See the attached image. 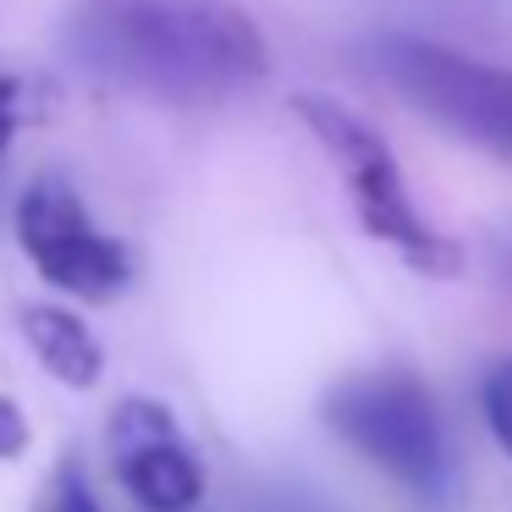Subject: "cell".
Returning a JSON list of instances; mask_svg holds the SVG:
<instances>
[{"instance_id":"6da1fadb","label":"cell","mask_w":512,"mask_h":512,"mask_svg":"<svg viewBox=\"0 0 512 512\" xmlns=\"http://www.w3.org/2000/svg\"><path fill=\"white\" fill-rule=\"evenodd\" d=\"M67 56L105 89L155 105H221L265 83L270 50L232 0H72Z\"/></svg>"},{"instance_id":"7a4b0ae2","label":"cell","mask_w":512,"mask_h":512,"mask_svg":"<svg viewBox=\"0 0 512 512\" xmlns=\"http://www.w3.org/2000/svg\"><path fill=\"white\" fill-rule=\"evenodd\" d=\"M325 424L386 468L408 496L441 507L452 496V446H446V424L435 413V397L413 369H364L347 375L342 386L325 397Z\"/></svg>"},{"instance_id":"3957f363","label":"cell","mask_w":512,"mask_h":512,"mask_svg":"<svg viewBox=\"0 0 512 512\" xmlns=\"http://www.w3.org/2000/svg\"><path fill=\"white\" fill-rule=\"evenodd\" d=\"M292 111L298 122L314 133V144L331 155V166L342 171L347 182V199H353L358 221L375 243L397 248L413 270L424 276H452L457 270V243H446L424 210L413 204L408 177H402L391 144L353 111V105L331 100V94H292Z\"/></svg>"},{"instance_id":"277c9868","label":"cell","mask_w":512,"mask_h":512,"mask_svg":"<svg viewBox=\"0 0 512 512\" xmlns=\"http://www.w3.org/2000/svg\"><path fill=\"white\" fill-rule=\"evenodd\" d=\"M375 67L408 105L430 111L457 138L512 160V72L463 56L452 45H435L419 34H386L375 50Z\"/></svg>"},{"instance_id":"5b68a950","label":"cell","mask_w":512,"mask_h":512,"mask_svg":"<svg viewBox=\"0 0 512 512\" xmlns=\"http://www.w3.org/2000/svg\"><path fill=\"white\" fill-rule=\"evenodd\" d=\"M17 243L34 259V270L56 292L83 303H111L116 292L133 281V254L127 243H116L100 221L89 215V204L78 199L67 177L45 171L23 188L17 199Z\"/></svg>"},{"instance_id":"8992f818","label":"cell","mask_w":512,"mask_h":512,"mask_svg":"<svg viewBox=\"0 0 512 512\" xmlns=\"http://www.w3.org/2000/svg\"><path fill=\"white\" fill-rule=\"evenodd\" d=\"M105 441H111V468L122 479V490L144 512H193L204 501V468L193 457L182 424L160 402L149 397L116 402Z\"/></svg>"},{"instance_id":"52a82bcc","label":"cell","mask_w":512,"mask_h":512,"mask_svg":"<svg viewBox=\"0 0 512 512\" xmlns=\"http://www.w3.org/2000/svg\"><path fill=\"white\" fill-rule=\"evenodd\" d=\"M23 336H28V347H34V358L45 364L50 380H61V386H72V391L100 386L105 353H100V342H94V331L72 309H50V303L23 309Z\"/></svg>"},{"instance_id":"ba28073f","label":"cell","mask_w":512,"mask_h":512,"mask_svg":"<svg viewBox=\"0 0 512 512\" xmlns=\"http://www.w3.org/2000/svg\"><path fill=\"white\" fill-rule=\"evenodd\" d=\"M479 408H485V424L496 435V446L512 457V353L485 369V380H479Z\"/></svg>"},{"instance_id":"9c48e42d","label":"cell","mask_w":512,"mask_h":512,"mask_svg":"<svg viewBox=\"0 0 512 512\" xmlns=\"http://www.w3.org/2000/svg\"><path fill=\"white\" fill-rule=\"evenodd\" d=\"M39 512H100V501H94L89 479H83L78 463H61L56 474H50V490L45 501H39Z\"/></svg>"},{"instance_id":"30bf717a","label":"cell","mask_w":512,"mask_h":512,"mask_svg":"<svg viewBox=\"0 0 512 512\" xmlns=\"http://www.w3.org/2000/svg\"><path fill=\"white\" fill-rule=\"evenodd\" d=\"M28 105H34V89H28V78H17V72L0 67V160H6V149H12L17 127L28 122Z\"/></svg>"},{"instance_id":"8fae6325","label":"cell","mask_w":512,"mask_h":512,"mask_svg":"<svg viewBox=\"0 0 512 512\" xmlns=\"http://www.w3.org/2000/svg\"><path fill=\"white\" fill-rule=\"evenodd\" d=\"M23 452H28V419L12 397H0V463H12Z\"/></svg>"},{"instance_id":"7c38bea8","label":"cell","mask_w":512,"mask_h":512,"mask_svg":"<svg viewBox=\"0 0 512 512\" xmlns=\"http://www.w3.org/2000/svg\"><path fill=\"white\" fill-rule=\"evenodd\" d=\"M501 270H507V276H512V243L501 248Z\"/></svg>"}]
</instances>
